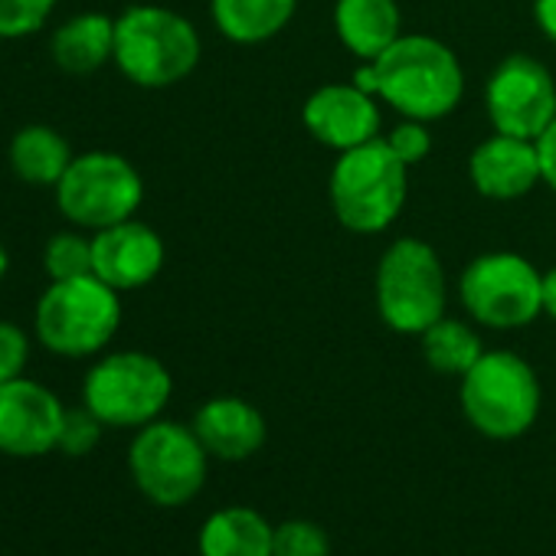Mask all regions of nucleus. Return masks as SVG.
<instances>
[{
  "label": "nucleus",
  "mask_w": 556,
  "mask_h": 556,
  "mask_svg": "<svg viewBox=\"0 0 556 556\" xmlns=\"http://www.w3.org/2000/svg\"><path fill=\"white\" fill-rule=\"evenodd\" d=\"M56 0H0V40L34 37L53 14Z\"/></svg>",
  "instance_id": "nucleus-25"
},
{
  "label": "nucleus",
  "mask_w": 556,
  "mask_h": 556,
  "mask_svg": "<svg viewBox=\"0 0 556 556\" xmlns=\"http://www.w3.org/2000/svg\"><path fill=\"white\" fill-rule=\"evenodd\" d=\"M540 400L536 370L514 351H484L458 387L465 419L494 442L520 439L536 422Z\"/></svg>",
  "instance_id": "nucleus-6"
},
{
  "label": "nucleus",
  "mask_w": 556,
  "mask_h": 556,
  "mask_svg": "<svg viewBox=\"0 0 556 556\" xmlns=\"http://www.w3.org/2000/svg\"><path fill=\"white\" fill-rule=\"evenodd\" d=\"M334 34L361 60L374 63L403 37L396 0H334Z\"/></svg>",
  "instance_id": "nucleus-17"
},
{
  "label": "nucleus",
  "mask_w": 556,
  "mask_h": 556,
  "mask_svg": "<svg viewBox=\"0 0 556 556\" xmlns=\"http://www.w3.org/2000/svg\"><path fill=\"white\" fill-rule=\"evenodd\" d=\"M11 167L30 187H56L66 167L73 164L70 141L50 125H27L11 141Z\"/></svg>",
  "instance_id": "nucleus-21"
},
{
  "label": "nucleus",
  "mask_w": 556,
  "mask_h": 556,
  "mask_svg": "<svg viewBox=\"0 0 556 556\" xmlns=\"http://www.w3.org/2000/svg\"><path fill=\"white\" fill-rule=\"evenodd\" d=\"M30 361V338L14 321H0V383L24 377Z\"/></svg>",
  "instance_id": "nucleus-28"
},
{
  "label": "nucleus",
  "mask_w": 556,
  "mask_h": 556,
  "mask_svg": "<svg viewBox=\"0 0 556 556\" xmlns=\"http://www.w3.org/2000/svg\"><path fill=\"white\" fill-rule=\"evenodd\" d=\"M533 21H536V30L556 43V0H533Z\"/></svg>",
  "instance_id": "nucleus-30"
},
{
  "label": "nucleus",
  "mask_w": 556,
  "mask_h": 556,
  "mask_svg": "<svg viewBox=\"0 0 556 556\" xmlns=\"http://www.w3.org/2000/svg\"><path fill=\"white\" fill-rule=\"evenodd\" d=\"M302 122L318 144L338 154L380 138L383 128L380 99L367 96L354 83H328L315 89L305 99Z\"/></svg>",
  "instance_id": "nucleus-13"
},
{
  "label": "nucleus",
  "mask_w": 556,
  "mask_h": 556,
  "mask_svg": "<svg viewBox=\"0 0 556 556\" xmlns=\"http://www.w3.org/2000/svg\"><path fill=\"white\" fill-rule=\"evenodd\" d=\"M374 299L383 325L396 334H422L439 318H445L448 286L439 252L416 239L403 236L390 242L377 262Z\"/></svg>",
  "instance_id": "nucleus-5"
},
{
  "label": "nucleus",
  "mask_w": 556,
  "mask_h": 556,
  "mask_svg": "<svg viewBox=\"0 0 556 556\" xmlns=\"http://www.w3.org/2000/svg\"><path fill=\"white\" fill-rule=\"evenodd\" d=\"M164 239L141 219L105 226L92 236V275L115 292H135L161 275Z\"/></svg>",
  "instance_id": "nucleus-14"
},
{
  "label": "nucleus",
  "mask_w": 556,
  "mask_h": 556,
  "mask_svg": "<svg viewBox=\"0 0 556 556\" xmlns=\"http://www.w3.org/2000/svg\"><path fill=\"white\" fill-rule=\"evenodd\" d=\"M536 151H540V170H543V184L556 193V118L553 125L536 138Z\"/></svg>",
  "instance_id": "nucleus-29"
},
{
  "label": "nucleus",
  "mask_w": 556,
  "mask_h": 556,
  "mask_svg": "<svg viewBox=\"0 0 556 556\" xmlns=\"http://www.w3.org/2000/svg\"><path fill=\"white\" fill-rule=\"evenodd\" d=\"M377 99L403 118L439 122L465 99V70L455 50L426 34H403L374 60Z\"/></svg>",
  "instance_id": "nucleus-1"
},
{
  "label": "nucleus",
  "mask_w": 556,
  "mask_h": 556,
  "mask_svg": "<svg viewBox=\"0 0 556 556\" xmlns=\"http://www.w3.org/2000/svg\"><path fill=\"white\" fill-rule=\"evenodd\" d=\"M102 429L105 422L89 409V406H76V409H66L63 416V429H60V452L63 455H73V458H83L89 455L99 439H102Z\"/></svg>",
  "instance_id": "nucleus-26"
},
{
  "label": "nucleus",
  "mask_w": 556,
  "mask_h": 556,
  "mask_svg": "<svg viewBox=\"0 0 556 556\" xmlns=\"http://www.w3.org/2000/svg\"><path fill=\"white\" fill-rule=\"evenodd\" d=\"M383 141L390 144V151L406 164V167H416L422 164L429 154H432V135H429V125L426 122H416V118H403L400 125H393Z\"/></svg>",
  "instance_id": "nucleus-27"
},
{
  "label": "nucleus",
  "mask_w": 556,
  "mask_h": 556,
  "mask_svg": "<svg viewBox=\"0 0 556 556\" xmlns=\"http://www.w3.org/2000/svg\"><path fill=\"white\" fill-rule=\"evenodd\" d=\"M203 56L197 27L161 4H135L115 17V66L141 89L184 83Z\"/></svg>",
  "instance_id": "nucleus-2"
},
{
  "label": "nucleus",
  "mask_w": 556,
  "mask_h": 556,
  "mask_svg": "<svg viewBox=\"0 0 556 556\" xmlns=\"http://www.w3.org/2000/svg\"><path fill=\"white\" fill-rule=\"evenodd\" d=\"M406 193L409 167L390 151L383 135L361 148L341 151L328 177L334 219L357 236L390 229L406 206Z\"/></svg>",
  "instance_id": "nucleus-3"
},
{
  "label": "nucleus",
  "mask_w": 556,
  "mask_h": 556,
  "mask_svg": "<svg viewBox=\"0 0 556 556\" xmlns=\"http://www.w3.org/2000/svg\"><path fill=\"white\" fill-rule=\"evenodd\" d=\"M543 315L556 321V265L543 271Z\"/></svg>",
  "instance_id": "nucleus-31"
},
{
  "label": "nucleus",
  "mask_w": 556,
  "mask_h": 556,
  "mask_svg": "<svg viewBox=\"0 0 556 556\" xmlns=\"http://www.w3.org/2000/svg\"><path fill=\"white\" fill-rule=\"evenodd\" d=\"M419 338H422L426 364L442 377H458L462 380L478 364V357L484 354L478 331L471 325L458 321V318H448V315L439 318L432 328H426Z\"/></svg>",
  "instance_id": "nucleus-22"
},
{
  "label": "nucleus",
  "mask_w": 556,
  "mask_h": 556,
  "mask_svg": "<svg viewBox=\"0 0 556 556\" xmlns=\"http://www.w3.org/2000/svg\"><path fill=\"white\" fill-rule=\"evenodd\" d=\"M43 268L50 282H66V278L92 275V239L83 232H56L43 249Z\"/></svg>",
  "instance_id": "nucleus-23"
},
{
  "label": "nucleus",
  "mask_w": 556,
  "mask_h": 556,
  "mask_svg": "<svg viewBox=\"0 0 556 556\" xmlns=\"http://www.w3.org/2000/svg\"><path fill=\"white\" fill-rule=\"evenodd\" d=\"M193 432L219 462H242L265 445V416L239 396H213L193 416Z\"/></svg>",
  "instance_id": "nucleus-16"
},
{
  "label": "nucleus",
  "mask_w": 556,
  "mask_h": 556,
  "mask_svg": "<svg viewBox=\"0 0 556 556\" xmlns=\"http://www.w3.org/2000/svg\"><path fill=\"white\" fill-rule=\"evenodd\" d=\"M299 11V0H210L216 30L239 47H258L282 34Z\"/></svg>",
  "instance_id": "nucleus-19"
},
{
  "label": "nucleus",
  "mask_w": 556,
  "mask_h": 556,
  "mask_svg": "<svg viewBox=\"0 0 556 556\" xmlns=\"http://www.w3.org/2000/svg\"><path fill=\"white\" fill-rule=\"evenodd\" d=\"M275 527L255 507H223L200 527V556H271Z\"/></svg>",
  "instance_id": "nucleus-20"
},
{
  "label": "nucleus",
  "mask_w": 556,
  "mask_h": 556,
  "mask_svg": "<svg viewBox=\"0 0 556 556\" xmlns=\"http://www.w3.org/2000/svg\"><path fill=\"white\" fill-rule=\"evenodd\" d=\"M66 406L37 380L0 383V452L11 458H40L60 445Z\"/></svg>",
  "instance_id": "nucleus-12"
},
{
  "label": "nucleus",
  "mask_w": 556,
  "mask_h": 556,
  "mask_svg": "<svg viewBox=\"0 0 556 556\" xmlns=\"http://www.w3.org/2000/svg\"><path fill=\"white\" fill-rule=\"evenodd\" d=\"M170 393V370L144 351H115L96 361L83 380V406L115 429H141L161 419Z\"/></svg>",
  "instance_id": "nucleus-7"
},
{
  "label": "nucleus",
  "mask_w": 556,
  "mask_h": 556,
  "mask_svg": "<svg viewBox=\"0 0 556 556\" xmlns=\"http://www.w3.org/2000/svg\"><path fill=\"white\" fill-rule=\"evenodd\" d=\"M122 328V292L99 275L50 282L37 302L34 331L56 357H92L112 344Z\"/></svg>",
  "instance_id": "nucleus-4"
},
{
  "label": "nucleus",
  "mask_w": 556,
  "mask_h": 556,
  "mask_svg": "<svg viewBox=\"0 0 556 556\" xmlns=\"http://www.w3.org/2000/svg\"><path fill=\"white\" fill-rule=\"evenodd\" d=\"M484 109L494 131L536 141L556 118V79L540 60L510 53L484 83Z\"/></svg>",
  "instance_id": "nucleus-11"
},
{
  "label": "nucleus",
  "mask_w": 556,
  "mask_h": 556,
  "mask_svg": "<svg viewBox=\"0 0 556 556\" xmlns=\"http://www.w3.org/2000/svg\"><path fill=\"white\" fill-rule=\"evenodd\" d=\"M8 268H11V255H8L4 242H0V278H4V275H8Z\"/></svg>",
  "instance_id": "nucleus-32"
},
{
  "label": "nucleus",
  "mask_w": 556,
  "mask_h": 556,
  "mask_svg": "<svg viewBox=\"0 0 556 556\" xmlns=\"http://www.w3.org/2000/svg\"><path fill=\"white\" fill-rule=\"evenodd\" d=\"M468 177H471V187L488 200L507 203V200L527 197L543 180L536 141L494 131L471 151Z\"/></svg>",
  "instance_id": "nucleus-15"
},
{
  "label": "nucleus",
  "mask_w": 556,
  "mask_h": 556,
  "mask_svg": "<svg viewBox=\"0 0 556 556\" xmlns=\"http://www.w3.org/2000/svg\"><path fill=\"white\" fill-rule=\"evenodd\" d=\"M465 312L494 331H517L543 315V271L517 252H484L458 278Z\"/></svg>",
  "instance_id": "nucleus-8"
},
{
  "label": "nucleus",
  "mask_w": 556,
  "mask_h": 556,
  "mask_svg": "<svg viewBox=\"0 0 556 556\" xmlns=\"http://www.w3.org/2000/svg\"><path fill=\"white\" fill-rule=\"evenodd\" d=\"M271 556H331V536L315 520H282L275 527Z\"/></svg>",
  "instance_id": "nucleus-24"
},
{
  "label": "nucleus",
  "mask_w": 556,
  "mask_h": 556,
  "mask_svg": "<svg viewBox=\"0 0 556 556\" xmlns=\"http://www.w3.org/2000/svg\"><path fill=\"white\" fill-rule=\"evenodd\" d=\"M206 465L210 452L197 439L193 426L170 419L141 426L128 448V471L138 491L161 507H180L193 501L206 481Z\"/></svg>",
  "instance_id": "nucleus-10"
},
{
  "label": "nucleus",
  "mask_w": 556,
  "mask_h": 556,
  "mask_svg": "<svg viewBox=\"0 0 556 556\" xmlns=\"http://www.w3.org/2000/svg\"><path fill=\"white\" fill-rule=\"evenodd\" d=\"M50 53L63 73L89 76L115 60V21L109 14H76L56 27Z\"/></svg>",
  "instance_id": "nucleus-18"
},
{
  "label": "nucleus",
  "mask_w": 556,
  "mask_h": 556,
  "mask_svg": "<svg viewBox=\"0 0 556 556\" xmlns=\"http://www.w3.org/2000/svg\"><path fill=\"white\" fill-rule=\"evenodd\" d=\"M56 206L79 229H105L125 223L138 213L144 200V180L135 164L115 151L76 154L60 177Z\"/></svg>",
  "instance_id": "nucleus-9"
}]
</instances>
